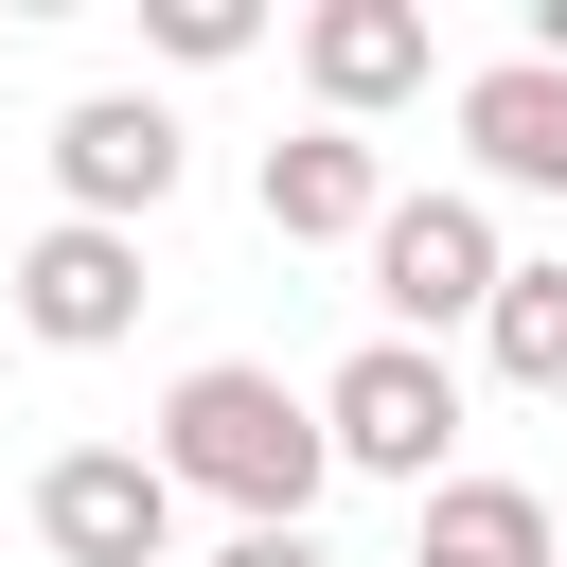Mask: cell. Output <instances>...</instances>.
Returning a JSON list of instances; mask_svg holds the SVG:
<instances>
[{"label":"cell","mask_w":567,"mask_h":567,"mask_svg":"<svg viewBox=\"0 0 567 567\" xmlns=\"http://www.w3.org/2000/svg\"><path fill=\"white\" fill-rule=\"evenodd\" d=\"M213 567H337V549H319V532H230Z\"/></svg>","instance_id":"cell-13"},{"label":"cell","mask_w":567,"mask_h":567,"mask_svg":"<svg viewBox=\"0 0 567 567\" xmlns=\"http://www.w3.org/2000/svg\"><path fill=\"white\" fill-rule=\"evenodd\" d=\"M425 71H443L425 0H319V18H301V89H319V124H354V142H372V106H425Z\"/></svg>","instance_id":"cell-6"},{"label":"cell","mask_w":567,"mask_h":567,"mask_svg":"<svg viewBox=\"0 0 567 567\" xmlns=\"http://www.w3.org/2000/svg\"><path fill=\"white\" fill-rule=\"evenodd\" d=\"M372 213H390V159H372L354 124L266 142V230H284V248H372Z\"/></svg>","instance_id":"cell-8"},{"label":"cell","mask_w":567,"mask_h":567,"mask_svg":"<svg viewBox=\"0 0 567 567\" xmlns=\"http://www.w3.org/2000/svg\"><path fill=\"white\" fill-rule=\"evenodd\" d=\"M177 159H195V142H177L159 89H89V106H53V195H71L89 230H142V213L177 195Z\"/></svg>","instance_id":"cell-4"},{"label":"cell","mask_w":567,"mask_h":567,"mask_svg":"<svg viewBox=\"0 0 567 567\" xmlns=\"http://www.w3.org/2000/svg\"><path fill=\"white\" fill-rule=\"evenodd\" d=\"M35 532H53V567H159L177 549V478L142 443H71L35 478Z\"/></svg>","instance_id":"cell-5"},{"label":"cell","mask_w":567,"mask_h":567,"mask_svg":"<svg viewBox=\"0 0 567 567\" xmlns=\"http://www.w3.org/2000/svg\"><path fill=\"white\" fill-rule=\"evenodd\" d=\"M549 567H567V549H549Z\"/></svg>","instance_id":"cell-14"},{"label":"cell","mask_w":567,"mask_h":567,"mask_svg":"<svg viewBox=\"0 0 567 567\" xmlns=\"http://www.w3.org/2000/svg\"><path fill=\"white\" fill-rule=\"evenodd\" d=\"M549 549H567V532H549V496H532V478H443L408 567H549Z\"/></svg>","instance_id":"cell-10"},{"label":"cell","mask_w":567,"mask_h":567,"mask_svg":"<svg viewBox=\"0 0 567 567\" xmlns=\"http://www.w3.org/2000/svg\"><path fill=\"white\" fill-rule=\"evenodd\" d=\"M478 354H496V390H567V266H496Z\"/></svg>","instance_id":"cell-11"},{"label":"cell","mask_w":567,"mask_h":567,"mask_svg":"<svg viewBox=\"0 0 567 567\" xmlns=\"http://www.w3.org/2000/svg\"><path fill=\"white\" fill-rule=\"evenodd\" d=\"M496 266H514V248H496L478 195H390V213H372V301H390V337H425V354H443V319L496 301Z\"/></svg>","instance_id":"cell-3"},{"label":"cell","mask_w":567,"mask_h":567,"mask_svg":"<svg viewBox=\"0 0 567 567\" xmlns=\"http://www.w3.org/2000/svg\"><path fill=\"white\" fill-rule=\"evenodd\" d=\"M142 35H159L177 71H230V53L266 35V18H248V0H142Z\"/></svg>","instance_id":"cell-12"},{"label":"cell","mask_w":567,"mask_h":567,"mask_svg":"<svg viewBox=\"0 0 567 567\" xmlns=\"http://www.w3.org/2000/svg\"><path fill=\"white\" fill-rule=\"evenodd\" d=\"M319 443H337V478L443 496V461H461V372H443L425 337H354V354L319 372Z\"/></svg>","instance_id":"cell-2"},{"label":"cell","mask_w":567,"mask_h":567,"mask_svg":"<svg viewBox=\"0 0 567 567\" xmlns=\"http://www.w3.org/2000/svg\"><path fill=\"white\" fill-rule=\"evenodd\" d=\"M177 496H230V532H301L319 514V478H337V443H319V390H284V372H248V354H213V372H177L159 390V443H142Z\"/></svg>","instance_id":"cell-1"},{"label":"cell","mask_w":567,"mask_h":567,"mask_svg":"<svg viewBox=\"0 0 567 567\" xmlns=\"http://www.w3.org/2000/svg\"><path fill=\"white\" fill-rule=\"evenodd\" d=\"M461 142H478L496 195H567V71H532V53L461 71Z\"/></svg>","instance_id":"cell-9"},{"label":"cell","mask_w":567,"mask_h":567,"mask_svg":"<svg viewBox=\"0 0 567 567\" xmlns=\"http://www.w3.org/2000/svg\"><path fill=\"white\" fill-rule=\"evenodd\" d=\"M18 337H53V354H106V337H142V230H89V213H53V230L18 248Z\"/></svg>","instance_id":"cell-7"}]
</instances>
